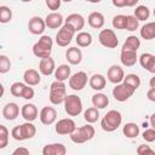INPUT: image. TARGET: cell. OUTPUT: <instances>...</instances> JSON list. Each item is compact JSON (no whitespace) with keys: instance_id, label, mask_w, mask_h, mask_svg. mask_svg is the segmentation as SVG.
Here are the masks:
<instances>
[{"instance_id":"51","label":"cell","mask_w":155,"mask_h":155,"mask_svg":"<svg viewBox=\"0 0 155 155\" xmlns=\"http://www.w3.org/2000/svg\"><path fill=\"white\" fill-rule=\"evenodd\" d=\"M150 127L151 128H155V114H151L150 115Z\"/></svg>"},{"instance_id":"4","label":"cell","mask_w":155,"mask_h":155,"mask_svg":"<svg viewBox=\"0 0 155 155\" xmlns=\"http://www.w3.org/2000/svg\"><path fill=\"white\" fill-rule=\"evenodd\" d=\"M67 96V86L64 84V81H53L50 86V102L54 105H58L61 103H63L64 98Z\"/></svg>"},{"instance_id":"55","label":"cell","mask_w":155,"mask_h":155,"mask_svg":"<svg viewBox=\"0 0 155 155\" xmlns=\"http://www.w3.org/2000/svg\"><path fill=\"white\" fill-rule=\"evenodd\" d=\"M21 1H22V2H30L31 0H21Z\"/></svg>"},{"instance_id":"23","label":"cell","mask_w":155,"mask_h":155,"mask_svg":"<svg viewBox=\"0 0 155 155\" xmlns=\"http://www.w3.org/2000/svg\"><path fill=\"white\" fill-rule=\"evenodd\" d=\"M120 61H121L122 65H125V67H133L137 63V61H138L137 52L136 51H125V50H121Z\"/></svg>"},{"instance_id":"37","label":"cell","mask_w":155,"mask_h":155,"mask_svg":"<svg viewBox=\"0 0 155 155\" xmlns=\"http://www.w3.org/2000/svg\"><path fill=\"white\" fill-rule=\"evenodd\" d=\"M138 27H139V21L134 16H126V24H125L126 30L134 31L138 29Z\"/></svg>"},{"instance_id":"21","label":"cell","mask_w":155,"mask_h":155,"mask_svg":"<svg viewBox=\"0 0 155 155\" xmlns=\"http://www.w3.org/2000/svg\"><path fill=\"white\" fill-rule=\"evenodd\" d=\"M104 16L102 12H98V11H93L88 15L87 17V23L90 24L91 28L93 29H101L103 28L104 25Z\"/></svg>"},{"instance_id":"13","label":"cell","mask_w":155,"mask_h":155,"mask_svg":"<svg viewBox=\"0 0 155 155\" xmlns=\"http://www.w3.org/2000/svg\"><path fill=\"white\" fill-rule=\"evenodd\" d=\"M45 25L48 28V29H58L62 27L63 24V16L58 12H51L48 13L46 17H45Z\"/></svg>"},{"instance_id":"8","label":"cell","mask_w":155,"mask_h":155,"mask_svg":"<svg viewBox=\"0 0 155 155\" xmlns=\"http://www.w3.org/2000/svg\"><path fill=\"white\" fill-rule=\"evenodd\" d=\"M87 84V74L85 71H78L69 76V87L74 91H81Z\"/></svg>"},{"instance_id":"15","label":"cell","mask_w":155,"mask_h":155,"mask_svg":"<svg viewBox=\"0 0 155 155\" xmlns=\"http://www.w3.org/2000/svg\"><path fill=\"white\" fill-rule=\"evenodd\" d=\"M125 76V73H124V69L120 67V65H111L109 69H108V73H107V78L108 80L111 82V84H120L122 82V79Z\"/></svg>"},{"instance_id":"12","label":"cell","mask_w":155,"mask_h":155,"mask_svg":"<svg viewBox=\"0 0 155 155\" xmlns=\"http://www.w3.org/2000/svg\"><path fill=\"white\" fill-rule=\"evenodd\" d=\"M39 117H40V121L41 124L44 125H52L56 119H57V111L53 107H44L40 113H39Z\"/></svg>"},{"instance_id":"44","label":"cell","mask_w":155,"mask_h":155,"mask_svg":"<svg viewBox=\"0 0 155 155\" xmlns=\"http://www.w3.org/2000/svg\"><path fill=\"white\" fill-rule=\"evenodd\" d=\"M137 154L138 155H145V154H154L155 151L149 147V145H147V144H140V145H138V148H137Z\"/></svg>"},{"instance_id":"1","label":"cell","mask_w":155,"mask_h":155,"mask_svg":"<svg viewBox=\"0 0 155 155\" xmlns=\"http://www.w3.org/2000/svg\"><path fill=\"white\" fill-rule=\"evenodd\" d=\"M121 122H122L121 113L119 110L113 109L104 115V117L101 121V127L105 132H114L120 127Z\"/></svg>"},{"instance_id":"9","label":"cell","mask_w":155,"mask_h":155,"mask_svg":"<svg viewBox=\"0 0 155 155\" xmlns=\"http://www.w3.org/2000/svg\"><path fill=\"white\" fill-rule=\"evenodd\" d=\"M75 127H76V125H75V122H74L73 119L64 117V119H61V120L57 121L54 130H56V132L58 134L65 136V134H70L74 131Z\"/></svg>"},{"instance_id":"54","label":"cell","mask_w":155,"mask_h":155,"mask_svg":"<svg viewBox=\"0 0 155 155\" xmlns=\"http://www.w3.org/2000/svg\"><path fill=\"white\" fill-rule=\"evenodd\" d=\"M85 1H87V2H92V4H98V2H101L102 0H85Z\"/></svg>"},{"instance_id":"32","label":"cell","mask_w":155,"mask_h":155,"mask_svg":"<svg viewBox=\"0 0 155 155\" xmlns=\"http://www.w3.org/2000/svg\"><path fill=\"white\" fill-rule=\"evenodd\" d=\"M122 133L127 138H136L139 134V126L134 122H127L122 127Z\"/></svg>"},{"instance_id":"20","label":"cell","mask_w":155,"mask_h":155,"mask_svg":"<svg viewBox=\"0 0 155 155\" xmlns=\"http://www.w3.org/2000/svg\"><path fill=\"white\" fill-rule=\"evenodd\" d=\"M18 115H19V107L17 105V103L10 102L2 108V116L8 121L16 120Z\"/></svg>"},{"instance_id":"52","label":"cell","mask_w":155,"mask_h":155,"mask_svg":"<svg viewBox=\"0 0 155 155\" xmlns=\"http://www.w3.org/2000/svg\"><path fill=\"white\" fill-rule=\"evenodd\" d=\"M4 93H5V88H4V86H2V84L0 82V98L4 96Z\"/></svg>"},{"instance_id":"28","label":"cell","mask_w":155,"mask_h":155,"mask_svg":"<svg viewBox=\"0 0 155 155\" xmlns=\"http://www.w3.org/2000/svg\"><path fill=\"white\" fill-rule=\"evenodd\" d=\"M92 104L93 107H96L97 109H104L105 107H108L109 104V98L107 94L102 93V92H97L92 96Z\"/></svg>"},{"instance_id":"29","label":"cell","mask_w":155,"mask_h":155,"mask_svg":"<svg viewBox=\"0 0 155 155\" xmlns=\"http://www.w3.org/2000/svg\"><path fill=\"white\" fill-rule=\"evenodd\" d=\"M139 46H140V40L136 35H130L128 38H126V41L124 42L121 50H125V51H136L137 52V50L139 48Z\"/></svg>"},{"instance_id":"47","label":"cell","mask_w":155,"mask_h":155,"mask_svg":"<svg viewBox=\"0 0 155 155\" xmlns=\"http://www.w3.org/2000/svg\"><path fill=\"white\" fill-rule=\"evenodd\" d=\"M12 154H13V155H18V154H19V155H22V154H23V155H28V154H29V150H28L27 148H24V147H19V148L15 149V150L12 151Z\"/></svg>"},{"instance_id":"35","label":"cell","mask_w":155,"mask_h":155,"mask_svg":"<svg viewBox=\"0 0 155 155\" xmlns=\"http://www.w3.org/2000/svg\"><path fill=\"white\" fill-rule=\"evenodd\" d=\"M84 119L88 122V124H93L96 122L98 119H99V111L96 107H91V108H87L84 113Z\"/></svg>"},{"instance_id":"46","label":"cell","mask_w":155,"mask_h":155,"mask_svg":"<svg viewBox=\"0 0 155 155\" xmlns=\"http://www.w3.org/2000/svg\"><path fill=\"white\" fill-rule=\"evenodd\" d=\"M11 136H12V138L16 139V140H23V136H22V131H21V126H19V125L12 128Z\"/></svg>"},{"instance_id":"2","label":"cell","mask_w":155,"mask_h":155,"mask_svg":"<svg viewBox=\"0 0 155 155\" xmlns=\"http://www.w3.org/2000/svg\"><path fill=\"white\" fill-rule=\"evenodd\" d=\"M69 137H70L71 142H74L76 144H81V143L91 140L94 137V128L90 124L81 126V127H75L74 131L69 134Z\"/></svg>"},{"instance_id":"14","label":"cell","mask_w":155,"mask_h":155,"mask_svg":"<svg viewBox=\"0 0 155 155\" xmlns=\"http://www.w3.org/2000/svg\"><path fill=\"white\" fill-rule=\"evenodd\" d=\"M56 69V63L53 61V58H51V56L48 57H44L40 59V63H39V71L45 75V76H50L51 74H53Z\"/></svg>"},{"instance_id":"34","label":"cell","mask_w":155,"mask_h":155,"mask_svg":"<svg viewBox=\"0 0 155 155\" xmlns=\"http://www.w3.org/2000/svg\"><path fill=\"white\" fill-rule=\"evenodd\" d=\"M138 21H147L150 16V10L148 6L145 5H139L136 7L134 10V15H133Z\"/></svg>"},{"instance_id":"19","label":"cell","mask_w":155,"mask_h":155,"mask_svg":"<svg viewBox=\"0 0 155 155\" xmlns=\"http://www.w3.org/2000/svg\"><path fill=\"white\" fill-rule=\"evenodd\" d=\"M64 23L70 24L75 29V31H80L85 27V18L80 13H71L64 19Z\"/></svg>"},{"instance_id":"26","label":"cell","mask_w":155,"mask_h":155,"mask_svg":"<svg viewBox=\"0 0 155 155\" xmlns=\"http://www.w3.org/2000/svg\"><path fill=\"white\" fill-rule=\"evenodd\" d=\"M88 84H90V87L94 91H101L107 85V80L102 75V74H93L90 80H88Z\"/></svg>"},{"instance_id":"38","label":"cell","mask_w":155,"mask_h":155,"mask_svg":"<svg viewBox=\"0 0 155 155\" xmlns=\"http://www.w3.org/2000/svg\"><path fill=\"white\" fill-rule=\"evenodd\" d=\"M8 130L6 126L0 125V149H5L8 144Z\"/></svg>"},{"instance_id":"10","label":"cell","mask_w":155,"mask_h":155,"mask_svg":"<svg viewBox=\"0 0 155 155\" xmlns=\"http://www.w3.org/2000/svg\"><path fill=\"white\" fill-rule=\"evenodd\" d=\"M134 92L131 91L128 87H126L122 82L116 84V86L113 88V97L117 101V102H126L127 99H130V97H132Z\"/></svg>"},{"instance_id":"50","label":"cell","mask_w":155,"mask_h":155,"mask_svg":"<svg viewBox=\"0 0 155 155\" xmlns=\"http://www.w3.org/2000/svg\"><path fill=\"white\" fill-rule=\"evenodd\" d=\"M125 1H126V6H128V7H133V6H136V5L138 4L139 0H125Z\"/></svg>"},{"instance_id":"43","label":"cell","mask_w":155,"mask_h":155,"mask_svg":"<svg viewBox=\"0 0 155 155\" xmlns=\"http://www.w3.org/2000/svg\"><path fill=\"white\" fill-rule=\"evenodd\" d=\"M34 94H35L34 88L30 87L29 85H25V87H24V90H23L21 97L24 98V99H33V98H34Z\"/></svg>"},{"instance_id":"11","label":"cell","mask_w":155,"mask_h":155,"mask_svg":"<svg viewBox=\"0 0 155 155\" xmlns=\"http://www.w3.org/2000/svg\"><path fill=\"white\" fill-rule=\"evenodd\" d=\"M45 21L39 16H33L28 22V30L33 35H41L45 31Z\"/></svg>"},{"instance_id":"6","label":"cell","mask_w":155,"mask_h":155,"mask_svg":"<svg viewBox=\"0 0 155 155\" xmlns=\"http://www.w3.org/2000/svg\"><path fill=\"white\" fill-rule=\"evenodd\" d=\"M75 33H76L75 29H74L70 24L64 23V24L61 27V29L58 30V33L56 34V42H57V45L61 46V47L68 46V45L71 42V40H73Z\"/></svg>"},{"instance_id":"41","label":"cell","mask_w":155,"mask_h":155,"mask_svg":"<svg viewBox=\"0 0 155 155\" xmlns=\"http://www.w3.org/2000/svg\"><path fill=\"white\" fill-rule=\"evenodd\" d=\"M111 24L115 29H125V24H126V16L125 15H116L114 16Z\"/></svg>"},{"instance_id":"7","label":"cell","mask_w":155,"mask_h":155,"mask_svg":"<svg viewBox=\"0 0 155 155\" xmlns=\"http://www.w3.org/2000/svg\"><path fill=\"white\" fill-rule=\"evenodd\" d=\"M98 41L107 48H115L119 45V40L113 29H102L98 35Z\"/></svg>"},{"instance_id":"45","label":"cell","mask_w":155,"mask_h":155,"mask_svg":"<svg viewBox=\"0 0 155 155\" xmlns=\"http://www.w3.org/2000/svg\"><path fill=\"white\" fill-rule=\"evenodd\" d=\"M45 2H46V6L54 12L56 10H58L61 7L62 0H45Z\"/></svg>"},{"instance_id":"5","label":"cell","mask_w":155,"mask_h":155,"mask_svg":"<svg viewBox=\"0 0 155 155\" xmlns=\"http://www.w3.org/2000/svg\"><path fill=\"white\" fill-rule=\"evenodd\" d=\"M64 110L69 116H78L82 111V102L80 97L76 94H68L65 96L64 101Z\"/></svg>"},{"instance_id":"22","label":"cell","mask_w":155,"mask_h":155,"mask_svg":"<svg viewBox=\"0 0 155 155\" xmlns=\"http://www.w3.org/2000/svg\"><path fill=\"white\" fill-rule=\"evenodd\" d=\"M65 58L70 64L78 65L82 61V52L78 47H69L65 52Z\"/></svg>"},{"instance_id":"53","label":"cell","mask_w":155,"mask_h":155,"mask_svg":"<svg viewBox=\"0 0 155 155\" xmlns=\"http://www.w3.org/2000/svg\"><path fill=\"white\" fill-rule=\"evenodd\" d=\"M150 87H155V76L150 79Z\"/></svg>"},{"instance_id":"48","label":"cell","mask_w":155,"mask_h":155,"mask_svg":"<svg viewBox=\"0 0 155 155\" xmlns=\"http://www.w3.org/2000/svg\"><path fill=\"white\" fill-rule=\"evenodd\" d=\"M147 97L150 102H155V87H150L149 91L147 92Z\"/></svg>"},{"instance_id":"56","label":"cell","mask_w":155,"mask_h":155,"mask_svg":"<svg viewBox=\"0 0 155 155\" xmlns=\"http://www.w3.org/2000/svg\"><path fill=\"white\" fill-rule=\"evenodd\" d=\"M62 1H64V2H70V1H73V0H62Z\"/></svg>"},{"instance_id":"17","label":"cell","mask_w":155,"mask_h":155,"mask_svg":"<svg viewBox=\"0 0 155 155\" xmlns=\"http://www.w3.org/2000/svg\"><path fill=\"white\" fill-rule=\"evenodd\" d=\"M65 153L67 148L62 143H51L42 148V155H65Z\"/></svg>"},{"instance_id":"27","label":"cell","mask_w":155,"mask_h":155,"mask_svg":"<svg viewBox=\"0 0 155 155\" xmlns=\"http://www.w3.org/2000/svg\"><path fill=\"white\" fill-rule=\"evenodd\" d=\"M53 73H54L56 80H58V81H65V80L69 79L70 73H71V69H70V67L68 64H61V65H58L54 69Z\"/></svg>"},{"instance_id":"36","label":"cell","mask_w":155,"mask_h":155,"mask_svg":"<svg viewBox=\"0 0 155 155\" xmlns=\"http://www.w3.org/2000/svg\"><path fill=\"white\" fill-rule=\"evenodd\" d=\"M12 19V11L8 6H0V23L6 24Z\"/></svg>"},{"instance_id":"16","label":"cell","mask_w":155,"mask_h":155,"mask_svg":"<svg viewBox=\"0 0 155 155\" xmlns=\"http://www.w3.org/2000/svg\"><path fill=\"white\" fill-rule=\"evenodd\" d=\"M138 59H139V64L142 65V68H144L151 74L155 73V56L154 54L145 52V53H142Z\"/></svg>"},{"instance_id":"3","label":"cell","mask_w":155,"mask_h":155,"mask_svg":"<svg viewBox=\"0 0 155 155\" xmlns=\"http://www.w3.org/2000/svg\"><path fill=\"white\" fill-rule=\"evenodd\" d=\"M52 46H53L52 39L48 35H42L39 39V41H36L34 44V46H33V53L38 58L48 57V56H51Z\"/></svg>"},{"instance_id":"39","label":"cell","mask_w":155,"mask_h":155,"mask_svg":"<svg viewBox=\"0 0 155 155\" xmlns=\"http://www.w3.org/2000/svg\"><path fill=\"white\" fill-rule=\"evenodd\" d=\"M25 85H27V84H23V82H19V81L13 82V84L11 85V87H10L11 94L15 96V97H21V96H22V92H23V90H24V87H25Z\"/></svg>"},{"instance_id":"40","label":"cell","mask_w":155,"mask_h":155,"mask_svg":"<svg viewBox=\"0 0 155 155\" xmlns=\"http://www.w3.org/2000/svg\"><path fill=\"white\" fill-rule=\"evenodd\" d=\"M11 69V61L7 56L0 54V74H6Z\"/></svg>"},{"instance_id":"31","label":"cell","mask_w":155,"mask_h":155,"mask_svg":"<svg viewBox=\"0 0 155 155\" xmlns=\"http://www.w3.org/2000/svg\"><path fill=\"white\" fill-rule=\"evenodd\" d=\"M140 36L144 40H153L155 38V23L154 22L145 23L140 28Z\"/></svg>"},{"instance_id":"33","label":"cell","mask_w":155,"mask_h":155,"mask_svg":"<svg viewBox=\"0 0 155 155\" xmlns=\"http://www.w3.org/2000/svg\"><path fill=\"white\" fill-rule=\"evenodd\" d=\"M75 41L78 44V46L80 47H87L92 44V35L87 31H80L76 38H75Z\"/></svg>"},{"instance_id":"25","label":"cell","mask_w":155,"mask_h":155,"mask_svg":"<svg viewBox=\"0 0 155 155\" xmlns=\"http://www.w3.org/2000/svg\"><path fill=\"white\" fill-rule=\"evenodd\" d=\"M122 84L126 87H128L131 91L136 92V90L140 86V78L137 74H127L126 76H124Z\"/></svg>"},{"instance_id":"49","label":"cell","mask_w":155,"mask_h":155,"mask_svg":"<svg viewBox=\"0 0 155 155\" xmlns=\"http://www.w3.org/2000/svg\"><path fill=\"white\" fill-rule=\"evenodd\" d=\"M113 5L115 7H125L126 6V1L125 0H111Z\"/></svg>"},{"instance_id":"24","label":"cell","mask_w":155,"mask_h":155,"mask_svg":"<svg viewBox=\"0 0 155 155\" xmlns=\"http://www.w3.org/2000/svg\"><path fill=\"white\" fill-rule=\"evenodd\" d=\"M23 80H24V84L29 85V86H36L40 84L41 81V76L39 74L38 70L35 69H27L23 74Z\"/></svg>"},{"instance_id":"30","label":"cell","mask_w":155,"mask_h":155,"mask_svg":"<svg viewBox=\"0 0 155 155\" xmlns=\"http://www.w3.org/2000/svg\"><path fill=\"white\" fill-rule=\"evenodd\" d=\"M21 126V131H22V136H23V140L25 139H31L35 133H36V127L31 124V121H27Z\"/></svg>"},{"instance_id":"18","label":"cell","mask_w":155,"mask_h":155,"mask_svg":"<svg viewBox=\"0 0 155 155\" xmlns=\"http://www.w3.org/2000/svg\"><path fill=\"white\" fill-rule=\"evenodd\" d=\"M21 115L22 117L25 120V121H34L38 115H39V111H38V108L35 104H31V103H27L22 107L21 109Z\"/></svg>"},{"instance_id":"42","label":"cell","mask_w":155,"mask_h":155,"mask_svg":"<svg viewBox=\"0 0 155 155\" xmlns=\"http://www.w3.org/2000/svg\"><path fill=\"white\" fill-rule=\"evenodd\" d=\"M143 139L148 143H153L155 140V128H147L143 132Z\"/></svg>"}]
</instances>
